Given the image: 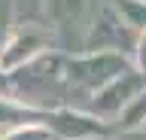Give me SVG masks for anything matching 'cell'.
I'll use <instances>...</instances> for the list:
<instances>
[{"label": "cell", "mask_w": 146, "mask_h": 140, "mask_svg": "<svg viewBox=\"0 0 146 140\" xmlns=\"http://www.w3.org/2000/svg\"><path fill=\"white\" fill-rule=\"evenodd\" d=\"M9 98L25 104L31 110H55L64 107L67 98V55L58 49H49L40 58L27 61L6 73Z\"/></svg>", "instance_id": "obj_1"}, {"label": "cell", "mask_w": 146, "mask_h": 140, "mask_svg": "<svg viewBox=\"0 0 146 140\" xmlns=\"http://www.w3.org/2000/svg\"><path fill=\"white\" fill-rule=\"evenodd\" d=\"M131 64L128 55L119 52H76L67 55V94H98L107 82L125 73Z\"/></svg>", "instance_id": "obj_2"}, {"label": "cell", "mask_w": 146, "mask_h": 140, "mask_svg": "<svg viewBox=\"0 0 146 140\" xmlns=\"http://www.w3.org/2000/svg\"><path fill=\"white\" fill-rule=\"evenodd\" d=\"M137 31H131L125 21L119 19V12L110 6V0L100 6V12L91 19L88 31H85V40H82L79 52H119V55H134L137 46Z\"/></svg>", "instance_id": "obj_3"}, {"label": "cell", "mask_w": 146, "mask_h": 140, "mask_svg": "<svg viewBox=\"0 0 146 140\" xmlns=\"http://www.w3.org/2000/svg\"><path fill=\"white\" fill-rule=\"evenodd\" d=\"M43 125L58 140H107L116 134L110 122L98 119L88 110L67 107V104L55 107V110H43Z\"/></svg>", "instance_id": "obj_4"}, {"label": "cell", "mask_w": 146, "mask_h": 140, "mask_svg": "<svg viewBox=\"0 0 146 140\" xmlns=\"http://www.w3.org/2000/svg\"><path fill=\"white\" fill-rule=\"evenodd\" d=\"M140 92H146V76L137 67H128L125 73H119L113 82H107L98 94L88 98V113H94L104 122H116L128 104L134 101Z\"/></svg>", "instance_id": "obj_5"}, {"label": "cell", "mask_w": 146, "mask_h": 140, "mask_svg": "<svg viewBox=\"0 0 146 140\" xmlns=\"http://www.w3.org/2000/svg\"><path fill=\"white\" fill-rule=\"evenodd\" d=\"M49 49H55L52 46V28H49V25H34V21H27L25 28L15 25L9 43L3 46V52H0V70L9 73V70H15V67L40 58L43 52H49Z\"/></svg>", "instance_id": "obj_6"}, {"label": "cell", "mask_w": 146, "mask_h": 140, "mask_svg": "<svg viewBox=\"0 0 146 140\" xmlns=\"http://www.w3.org/2000/svg\"><path fill=\"white\" fill-rule=\"evenodd\" d=\"M31 122H43V113L31 110L25 104L12 101L9 94H0V137L9 134L12 128H21V125H31Z\"/></svg>", "instance_id": "obj_7"}, {"label": "cell", "mask_w": 146, "mask_h": 140, "mask_svg": "<svg viewBox=\"0 0 146 140\" xmlns=\"http://www.w3.org/2000/svg\"><path fill=\"white\" fill-rule=\"evenodd\" d=\"M88 0H43V12H46V25L49 28H67L73 21L82 19Z\"/></svg>", "instance_id": "obj_8"}, {"label": "cell", "mask_w": 146, "mask_h": 140, "mask_svg": "<svg viewBox=\"0 0 146 140\" xmlns=\"http://www.w3.org/2000/svg\"><path fill=\"white\" fill-rule=\"evenodd\" d=\"M143 128H146V92H140L134 101L122 110V116L116 119L113 131H116V134H134V131H143Z\"/></svg>", "instance_id": "obj_9"}, {"label": "cell", "mask_w": 146, "mask_h": 140, "mask_svg": "<svg viewBox=\"0 0 146 140\" xmlns=\"http://www.w3.org/2000/svg\"><path fill=\"white\" fill-rule=\"evenodd\" d=\"M110 6L119 12V19L131 31L137 34L146 31V0H110Z\"/></svg>", "instance_id": "obj_10"}, {"label": "cell", "mask_w": 146, "mask_h": 140, "mask_svg": "<svg viewBox=\"0 0 146 140\" xmlns=\"http://www.w3.org/2000/svg\"><path fill=\"white\" fill-rule=\"evenodd\" d=\"M0 140H55L49 134L43 122H31V125H21V128H12L9 134H3Z\"/></svg>", "instance_id": "obj_11"}, {"label": "cell", "mask_w": 146, "mask_h": 140, "mask_svg": "<svg viewBox=\"0 0 146 140\" xmlns=\"http://www.w3.org/2000/svg\"><path fill=\"white\" fill-rule=\"evenodd\" d=\"M12 31H15V3L12 0H0V52L9 43Z\"/></svg>", "instance_id": "obj_12"}, {"label": "cell", "mask_w": 146, "mask_h": 140, "mask_svg": "<svg viewBox=\"0 0 146 140\" xmlns=\"http://www.w3.org/2000/svg\"><path fill=\"white\" fill-rule=\"evenodd\" d=\"M131 64L146 76V31L137 37V46H134V55H131Z\"/></svg>", "instance_id": "obj_13"}, {"label": "cell", "mask_w": 146, "mask_h": 140, "mask_svg": "<svg viewBox=\"0 0 146 140\" xmlns=\"http://www.w3.org/2000/svg\"><path fill=\"white\" fill-rule=\"evenodd\" d=\"M0 94H9V82H6V73L0 70Z\"/></svg>", "instance_id": "obj_14"}]
</instances>
